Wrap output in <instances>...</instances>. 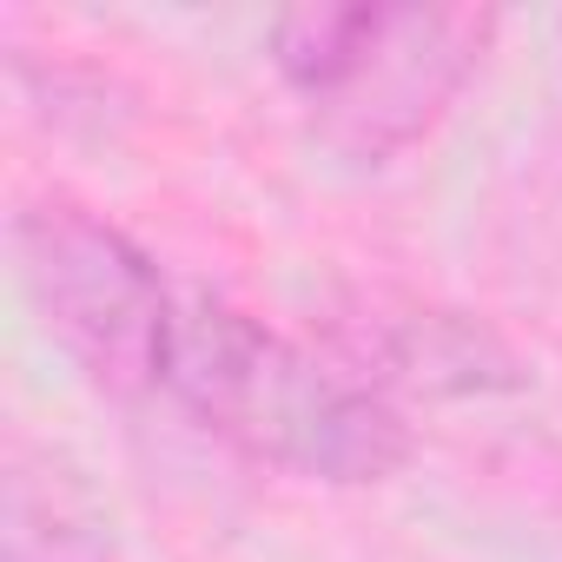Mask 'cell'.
<instances>
[{
  "instance_id": "obj_1",
  "label": "cell",
  "mask_w": 562,
  "mask_h": 562,
  "mask_svg": "<svg viewBox=\"0 0 562 562\" xmlns=\"http://www.w3.org/2000/svg\"><path fill=\"white\" fill-rule=\"evenodd\" d=\"M166 397L245 463L325 490H378L417 450L397 397L358 378L338 351H318L225 299H179Z\"/></svg>"
},
{
  "instance_id": "obj_2",
  "label": "cell",
  "mask_w": 562,
  "mask_h": 562,
  "mask_svg": "<svg viewBox=\"0 0 562 562\" xmlns=\"http://www.w3.org/2000/svg\"><path fill=\"white\" fill-rule=\"evenodd\" d=\"M496 41L490 8L424 0H305L271 14L265 60L305 106L312 146L351 172H384L424 146Z\"/></svg>"
},
{
  "instance_id": "obj_3",
  "label": "cell",
  "mask_w": 562,
  "mask_h": 562,
  "mask_svg": "<svg viewBox=\"0 0 562 562\" xmlns=\"http://www.w3.org/2000/svg\"><path fill=\"white\" fill-rule=\"evenodd\" d=\"M8 251L34 325L100 397L166 391L179 299L126 225L74 192H41L14 205Z\"/></svg>"
},
{
  "instance_id": "obj_4",
  "label": "cell",
  "mask_w": 562,
  "mask_h": 562,
  "mask_svg": "<svg viewBox=\"0 0 562 562\" xmlns=\"http://www.w3.org/2000/svg\"><path fill=\"white\" fill-rule=\"evenodd\" d=\"M338 358L371 378L384 397H490L522 391V358L470 312L443 305H358V318L338 325Z\"/></svg>"
},
{
  "instance_id": "obj_5",
  "label": "cell",
  "mask_w": 562,
  "mask_h": 562,
  "mask_svg": "<svg viewBox=\"0 0 562 562\" xmlns=\"http://www.w3.org/2000/svg\"><path fill=\"white\" fill-rule=\"evenodd\" d=\"M0 562H126L93 476L21 430L0 450Z\"/></svg>"
},
{
  "instance_id": "obj_6",
  "label": "cell",
  "mask_w": 562,
  "mask_h": 562,
  "mask_svg": "<svg viewBox=\"0 0 562 562\" xmlns=\"http://www.w3.org/2000/svg\"><path fill=\"white\" fill-rule=\"evenodd\" d=\"M555 47H562V14H555Z\"/></svg>"
}]
</instances>
